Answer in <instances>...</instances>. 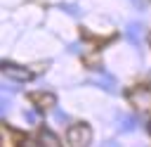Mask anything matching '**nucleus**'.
<instances>
[{"mask_svg": "<svg viewBox=\"0 0 151 147\" xmlns=\"http://www.w3.org/2000/svg\"><path fill=\"white\" fill-rule=\"evenodd\" d=\"M66 140H68V145H71V147H90V142H92V128H90L87 123L68 126Z\"/></svg>", "mask_w": 151, "mask_h": 147, "instance_id": "1", "label": "nucleus"}, {"mask_svg": "<svg viewBox=\"0 0 151 147\" xmlns=\"http://www.w3.org/2000/svg\"><path fill=\"white\" fill-rule=\"evenodd\" d=\"M0 71H2L7 78L17 81V83H24V81H28V78L33 76V74H31V69L19 66V64H12V62H0Z\"/></svg>", "mask_w": 151, "mask_h": 147, "instance_id": "2", "label": "nucleus"}, {"mask_svg": "<svg viewBox=\"0 0 151 147\" xmlns=\"http://www.w3.org/2000/svg\"><path fill=\"white\" fill-rule=\"evenodd\" d=\"M130 100L137 104V107H142V109H146V107H151V83H146V85H139V88H134L132 92H130Z\"/></svg>", "mask_w": 151, "mask_h": 147, "instance_id": "3", "label": "nucleus"}, {"mask_svg": "<svg viewBox=\"0 0 151 147\" xmlns=\"http://www.w3.org/2000/svg\"><path fill=\"white\" fill-rule=\"evenodd\" d=\"M94 85H99V88H104V90H109V92H113L118 85H116V78L111 76V74H106V71H99L97 76H94V81H92Z\"/></svg>", "mask_w": 151, "mask_h": 147, "instance_id": "4", "label": "nucleus"}, {"mask_svg": "<svg viewBox=\"0 0 151 147\" xmlns=\"http://www.w3.org/2000/svg\"><path fill=\"white\" fill-rule=\"evenodd\" d=\"M142 33H144V26H142L139 21L127 24V38L132 40V45H139V43H142Z\"/></svg>", "mask_w": 151, "mask_h": 147, "instance_id": "5", "label": "nucleus"}, {"mask_svg": "<svg viewBox=\"0 0 151 147\" xmlns=\"http://www.w3.org/2000/svg\"><path fill=\"white\" fill-rule=\"evenodd\" d=\"M40 147H61V142H59V138L52 133V130H42L40 133Z\"/></svg>", "mask_w": 151, "mask_h": 147, "instance_id": "6", "label": "nucleus"}, {"mask_svg": "<svg viewBox=\"0 0 151 147\" xmlns=\"http://www.w3.org/2000/svg\"><path fill=\"white\" fill-rule=\"evenodd\" d=\"M33 100H35L40 107H54V104H57V97H54L52 92H35Z\"/></svg>", "mask_w": 151, "mask_h": 147, "instance_id": "7", "label": "nucleus"}, {"mask_svg": "<svg viewBox=\"0 0 151 147\" xmlns=\"http://www.w3.org/2000/svg\"><path fill=\"white\" fill-rule=\"evenodd\" d=\"M118 128H120V130H132V128H137V119L130 116V114H125V116H120Z\"/></svg>", "mask_w": 151, "mask_h": 147, "instance_id": "8", "label": "nucleus"}, {"mask_svg": "<svg viewBox=\"0 0 151 147\" xmlns=\"http://www.w3.org/2000/svg\"><path fill=\"white\" fill-rule=\"evenodd\" d=\"M24 116H26V121H28L31 126H35V123H40V111H38V109H28V111H26Z\"/></svg>", "mask_w": 151, "mask_h": 147, "instance_id": "9", "label": "nucleus"}, {"mask_svg": "<svg viewBox=\"0 0 151 147\" xmlns=\"http://www.w3.org/2000/svg\"><path fill=\"white\" fill-rule=\"evenodd\" d=\"M9 111V97L7 95H0V116H5Z\"/></svg>", "mask_w": 151, "mask_h": 147, "instance_id": "10", "label": "nucleus"}, {"mask_svg": "<svg viewBox=\"0 0 151 147\" xmlns=\"http://www.w3.org/2000/svg\"><path fill=\"white\" fill-rule=\"evenodd\" d=\"M54 121H57V123H61V126H66V123H68V116H66L61 109H54Z\"/></svg>", "mask_w": 151, "mask_h": 147, "instance_id": "11", "label": "nucleus"}, {"mask_svg": "<svg viewBox=\"0 0 151 147\" xmlns=\"http://www.w3.org/2000/svg\"><path fill=\"white\" fill-rule=\"evenodd\" d=\"M61 9H64V12H68V14H76V17L80 14V9H78V7H73V5H61Z\"/></svg>", "mask_w": 151, "mask_h": 147, "instance_id": "12", "label": "nucleus"}, {"mask_svg": "<svg viewBox=\"0 0 151 147\" xmlns=\"http://www.w3.org/2000/svg\"><path fill=\"white\" fill-rule=\"evenodd\" d=\"M101 147H118V142H116V140H106Z\"/></svg>", "mask_w": 151, "mask_h": 147, "instance_id": "13", "label": "nucleus"}, {"mask_svg": "<svg viewBox=\"0 0 151 147\" xmlns=\"http://www.w3.org/2000/svg\"><path fill=\"white\" fill-rule=\"evenodd\" d=\"M24 147H33V140H31V138H26V140H24Z\"/></svg>", "mask_w": 151, "mask_h": 147, "instance_id": "14", "label": "nucleus"}, {"mask_svg": "<svg viewBox=\"0 0 151 147\" xmlns=\"http://www.w3.org/2000/svg\"><path fill=\"white\" fill-rule=\"evenodd\" d=\"M149 133H151V121H149Z\"/></svg>", "mask_w": 151, "mask_h": 147, "instance_id": "15", "label": "nucleus"}]
</instances>
